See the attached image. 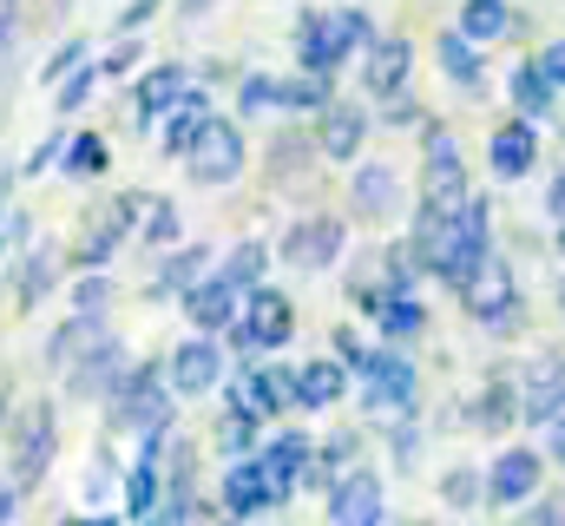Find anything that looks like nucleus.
I'll list each match as a JSON object with an SVG mask.
<instances>
[{
	"label": "nucleus",
	"mask_w": 565,
	"mask_h": 526,
	"mask_svg": "<svg viewBox=\"0 0 565 526\" xmlns=\"http://www.w3.org/2000/svg\"><path fill=\"white\" fill-rule=\"evenodd\" d=\"M349 198H355V211L362 218H395L402 211V178H395V165H355V185H349Z\"/></svg>",
	"instance_id": "obj_20"
},
{
	"label": "nucleus",
	"mask_w": 565,
	"mask_h": 526,
	"mask_svg": "<svg viewBox=\"0 0 565 526\" xmlns=\"http://www.w3.org/2000/svg\"><path fill=\"white\" fill-rule=\"evenodd\" d=\"M139 231H145V244H178V204H145V218H139Z\"/></svg>",
	"instance_id": "obj_41"
},
{
	"label": "nucleus",
	"mask_w": 565,
	"mask_h": 526,
	"mask_svg": "<svg viewBox=\"0 0 565 526\" xmlns=\"http://www.w3.org/2000/svg\"><path fill=\"white\" fill-rule=\"evenodd\" d=\"M289 336H296V309H289V296H282V290H264V283H250L244 303H237L231 343H237L244 356H257V349H282Z\"/></svg>",
	"instance_id": "obj_3"
},
{
	"label": "nucleus",
	"mask_w": 565,
	"mask_h": 526,
	"mask_svg": "<svg viewBox=\"0 0 565 526\" xmlns=\"http://www.w3.org/2000/svg\"><path fill=\"white\" fill-rule=\"evenodd\" d=\"M540 481H546V461H540L533 448H507V454L493 461V474H487V501H493V507H520V501L540 494Z\"/></svg>",
	"instance_id": "obj_13"
},
{
	"label": "nucleus",
	"mask_w": 565,
	"mask_h": 526,
	"mask_svg": "<svg viewBox=\"0 0 565 526\" xmlns=\"http://www.w3.org/2000/svg\"><path fill=\"white\" fill-rule=\"evenodd\" d=\"M204 263H211V251H198V244H184L178 257H164V270L151 276V296H178V290H191V283L204 276Z\"/></svg>",
	"instance_id": "obj_35"
},
{
	"label": "nucleus",
	"mask_w": 565,
	"mask_h": 526,
	"mask_svg": "<svg viewBox=\"0 0 565 526\" xmlns=\"http://www.w3.org/2000/svg\"><path fill=\"white\" fill-rule=\"evenodd\" d=\"M264 263H270V251L250 238V244H237V251L224 257V270H217V276H224L231 290H250V283H264Z\"/></svg>",
	"instance_id": "obj_37"
},
{
	"label": "nucleus",
	"mask_w": 565,
	"mask_h": 526,
	"mask_svg": "<svg viewBox=\"0 0 565 526\" xmlns=\"http://www.w3.org/2000/svg\"><path fill=\"white\" fill-rule=\"evenodd\" d=\"M362 138H369V113L362 106H349V99H329L322 113H316V151L322 158H355L362 151Z\"/></svg>",
	"instance_id": "obj_17"
},
{
	"label": "nucleus",
	"mask_w": 565,
	"mask_h": 526,
	"mask_svg": "<svg viewBox=\"0 0 565 526\" xmlns=\"http://www.w3.org/2000/svg\"><path fill=\"white\" fill-rule=\"evenodd\" d=\"M237 113H277V80L270 73H250L237 86Z\"/></svg>",
	"instance_id": "obj_42"
},
{
	"label": "nucleus",
	"mask_w": 565,
	"mask_h": 526,
	"mask_svg": "<svg viewBox=\"0 0 565 526\" xmlns=\"http://www.w3.org/2000/svg\"><path fill=\"white\" fill-rule=\"evenodd\" d=\"M546 218H553V224H565V171L546 185Z\"/></svg>",
	"instance_id": "obj_50"
},
{
	"label": "nucleus",
	"mask_w": 565,
	"mask_h": 526,
	"mask_svg": "<svg viewBox=\"0 0 565 526\" xmlns=\"http://www.w3.org/2000/svg\"><path fill=\"white\" fill-rule=\"evenodd\" d=\"M164 382H171V394H211L217 382H224V349L198 329L191 343H178V349H171Z\"/></svg>",
	"instance_id": "obj_9"
},
{
	"label": "nucleus",
	"mask_w": 565,
	"mask_h": 526,
	"mask_svg": "<svg viewBox=\"0 0 565 526\" xmlns=\"http://www.w3.org/2000/svg\"><path fill=\"white\" fill-rule=\"evenodd\" d=\"M113 401V421L132 428V434H171V382L145 362V369H126V382L106 394Z\"/></svg>",
	"instance_id": "obj_5"
},
{
	"label": "nucleus",
	"mask_w": 565,
	"mask_h": 526,
	"mask_svg": "<svg viewBox=\"0 0 565 526\" xmlns=\"http://www.w3.org/2000/svg\"><path fill=\"white\" fill-rule=\"evenodd\" d=\"M151 13H158V0H132V7H126V13H119V33H132V27H145V20H151Z\"/></svg>",
	"instance_id": "obj_49"
},
{
	"label": "nucleus",
	"mask_w": 565,
	"mask_h": 526,
	"mask_svg": "<svg viewBox=\"0 0 565 526\" xmlns=\"http://www.w3.org/2000/svg\"><path fill=\"white\" fill-rule=\"evenodd\" d=\"M53 283H60V251H53V244H33V251L20 257V290H13L20 309H40Z\"/></svg>",
	"instance_id": "obj_27"
},
{
	"label": "nucleus",
	"mask_w": 565,
	"mask_h": 526,
	"mask_svg": "<svg viewBox=\"0 0 565 526\" xmlns=\"http://www.w3.org/2000/svg\"><path fill=\"white\" fill-rule=\"evenodd\" d=\"M309 454H316V448H309V434H277V441L257 454V461H264V474H270V487H277V507L296 494V487H302V474H309Z\"/></svg>",
	"instance_id": "obj_19"
},
{
	"label": "nucleus",
	"mask_w": 565,
	"mask_h": 526,
	"mask_svg": "<svg viewBox=\"0 0 565 526\" xmlns=\"http://www.w3.org/2000/svg\"><path fill=\"white\" fill-rule=\"evenodd\" d=\"M355 376H362V408H375V414H408L415 408V389H422V376H415V362L402 356V349H369L362 362H355Z\"/></svg>",
	"instance_id": "obj_7"
},
{
	"label": "nucleus",
	"mask_w": 565,
	"mask_h": 526,
	"mask_svg": "<svg viewBox=\"0 0 565 526\" xmlns=\"http://www.w3.org/2000/svg\"><path fill=\"white\" fill-rule=\"evenodd\" d=\"M342 389H349V369L329 356L296 369V408H329V401H342Z\"/></svg>",
	"instance_id": "obj_26"
},
{
	"label": "nucleus",
	"mask_w": 565,
	"mask_h": 526,
	"mask_svg": "<svg viewBox=\"0 0 565 526\" xmlns=\"http://www.w3.org/2000/svg\"><path fill=\"white\" fill-rule=\"evenodd\" d=\"M20 33V0H0V66H7V46Z\"/></svg>",
	"instance_id": "obj_45"
},
{
	"label": "nucleus",
	"mask_w": 565,
	"mask_h": 526,
	"mask_svg": "<svg viewBox=\"0 0 565 526\" xmlns=\"http://www.w3.org/2000/svg\"><path fill=\"white\" fill-rule=\"evenodd\" d=\"M559 257H565V224H559Z\"/></svg>",
	"instance_id": "obj_51"
},
{
	"label": "nucleus",
	"mask_w": 565,
	"mask_h": 526,
	"mask_svg": "<svg viewBox=\"0 0 565 526\" xmlns=\"http://www.w3.org/2000/svg\"><path fill=\"white\" fill-rule=\"evenodd\" d=\"M565 408V362H540L520 382V421H546Z\"/></svg>",
	"instance_id": "obj_25"
},
{
	"label": "nucleus",
	"mask_w": 565,
	"mask_h": 526,
	"mask_svg": "<svg viewBox=\"0 0 565 526\" xmlns=\"http://www.w3.org/2000/svg\"><path fill=\"white\" fill-rule=\"evenodd\" d=\"M440 501H447V507H480V501H487V481H480L473 467H447V474H440Z\"/></svg>",
	"instance_id": "obj_38"
},
{
	"label": "nucleus",
	"mask_w": 565,
	"mask_h": 526,
	"mask_svg": "<svg viewBox=\"0 0 565 526\" xmlns=\"http://www.w3.org/2000/svg\"><path fill=\"white\" fill-rule=\"evenodd\" d=\"M408 66H415V46L395 33V40H369V60H362V86L375 93V99H388V93H402L408 86Z\"/></svg>",
	"instance_id": "obj_18"
},
{
	"label": "nucleus",
	"mask_w": 565,
	"mask_h": 526,
	"mask_svg": "<svg viewBox=\"0 0 565 526\" xmlns=\"http://www.w3.org/2000/svg\"><path fill=\"white\" fill-rule=\"evenodd\" d=\"M434 53H440V73H447L454 86H480V53H473V40H467L460 27H454V33H440V46H434Z\"/></svg>",
	"instance_id": "obj_33"
},
{
	"label": "nucleus",
	"mask_w": 565,
	"mask_h": 526,
	"mask_svg": "<svg viewBox=\"0 0 565 526\" xmlns=\"http://www.w3.org/2000/svg\"><path fill=\"white\" fill-rule=\"evenodd\" d=\"M454 290H460V309H467L473 323H487V329H513V323H520V283H513V263L507 257L480 251L473 270H467Z\"/></svg>",
	"instance_id": "obj_2"
},
{
	"label": "nucleus",
	"mask_w": 565,
	"mask_h": 526,
	"mask_svg": "<svg viewBox=\"0 0 565 526\" xmlns=\"http://www.w3.org/2000/svg\"><path fill=\"white\" fill-rule=\"evenodd\" d=\"M540 428H546V448H553V461L565 467V408H559V414H546Z\"/></svg>",
	"instance_id": "obj_47"
},
{
	"label": "nucleus",
	"mask_w": 565,
	"mask_h": 526,
	"mask_svg": "<svg viewBox=\"0 0 565 526\" xmlns=\"http://www.w3.org/2000/svg\"><path fill=\"white\" fill-rule=\"evenodd\" d=\"M507 27H513V7H507V0H467V7H460V33H467L473 46H480V40H500Z\"/></svg>",
	"instance_id": "obj_34"
},
{
	"label": "nucleus",
	"mask_w": 565,
	"mask_h": 526,
	"mask_svg": "<svg viewBox=\"0 0 565 526\" xmlns=\"http://www.w3.org/2000/svg\"><path fill=\"white\" fill-rule=\"evenodd\" d=\"M184 86H191V80H184V66H151L139 86H132V119H139V126H158V119H164V106H171Z\"/></svg>",
	"instance_id": "obj_24"
},
{
	"label": "nucleus",
	"mask_w": 565,
	"mask_h": 526,
	"mask_svg": "<svg viewBox=\"0 0 565 526\" xmlns=\"http://www.w3.org/2000/svg\"><path fill=\"white\" fill-rule=\"evenodd\" d=\"M231 394H244V401L270 421V414H282V408H296V369H244Z\"/></svg>",
	"instance_id": "obj_22"
},
{
	"label": "nucleus",
	"mask_w": 565,
	"mask_h": 526,
	"mask_svg": "<svg viewBox=\"0 0 565 526\" xmlns=\"http://www.w3.org/2000/svg\"><path fill=\"white\" fill-rule=\"evenodd\" d=\"M73 66H86V40H66V46H60V53H46V66H40V80H46V86H53V80H66V73H73Z\"/></svg>",
	"instance_id": "obj_43"
},
{
	"label": "nucleus",
	"mask_w": 565,
	"mask_h": 526,
	"mask_svg": "<svg viewBox=\"0 0 565 526\" xmlns=\"http://www.w3.org/2000/svg\"><path fill=\"white\" fill-rule=\"evenodd\" d=\"M73 309H86V316H99V309H113V276H99V270H86V276L73 283Z\"/></svg>",
	"instance_id": "obj_40"
},
{
	"label": "nucleus",
	"mask_w": 565,
	"mask_h": 526,
	"mask_svg": "<svg viewBox=\"0 0 565 526\" xmlns=\"http://www.w3.org/2000/svg\"><path fill=\"white\" fill-rule=\"evenodd\" d=\"M178 296H184L191 329H204V336L231 329V323H237V303H244V290H231L224 276H198V283H191V290H178Z\"/></svg>",
	"instance_id": "obj_15"
},
{
	"label": "nucleus",
	"mask_w": 565,
	"mask_h": 526,
	"mask_svg": "<svg viewBox=\"0 0 565 526\" xmlns=\"http://www.w3.org/2000/svg\"><path fill=\"white\" fill-rule=\"evenodd\" d=\"M559 309H565V283H559Z\"/></svg>",
	"instance_id": "obj_52"
},
{
	"label": "nucleus",
	"mask_w": 565,
	"mask_h": 526,
	"mask_svg": "<svg viewBox=\"0 0 565 526\" xmlns=\"http://www.w3.org/2000/svg\"><path fill=\"white\" fill-rule=\"evenodd\" d=\"M553 99H559V86L540 73V60L513 66V106H520V119H553Z\"/></svg>",
	"instance_id": "obj_29"
},
{
	"label": "nucleus",
	"mask_w": 565,
	"mask_h": 526,
	"mask_svg": "<svg viewBox=\"0 0 565 526\" xmlns=\"http://www.w3.org/2000/svg\"><path fill=\"white\" fill-rule=\"evenodd\" d=\"M540 73H546V80H553V86L565 93V40H553V46L540 53Z\"/></svg>",
	"instance_id": "obj_46"
},
{
	"label": "nucleus",
	"mask_w": 565,
	"mask_h": 526,
	"mask_svg": "<svg viewBox=\"0 0 565 526\" xmlns=\"http://www.w3.org/2000/svg\"><path fill=\"white\" fill-rule=\"evenodd\" d=\"M224 514H237V520H257V514H270L277 507V487H270V474H264V461H250V454H237L231 461V474H224Z\"/></svg>",
	"instance_id": "obj_14"
},
{
	"label": "nucleus",
	"mask_w": 565,
	"mask_h": 526,
	"mask_svg": "<svg viewBox=\"0 0 565 526\" xmlns=\"http://www.w3.org/2000/svg\"><path fill=\"white\" fill-rule=\"evenodd\" d=\"M487 165H493V178H526L533 165H540V132H533V119H507V126H493V138H487Z\"/></svg>",
	"instance_id": "obj_16"
},
{
	"label": "nucleus",
	"mask_w": 565,
	"mask_h": 526,
	"mask_svg": "<svg viewBox=\"0 0 565 526\" xmlns=\"http://www.w3.org/2000/svg\"><path fill=\"white\" fill-rule=\"evenodd\" d=\"M164 454H139L132 467H126V514L132 520H151V507H158V494H164V467H158Z\"/></svg>",
	"instance_id": "obj_28"
},
{
	"label": "nucleus",
	"mask_w": 565,
	"mask_h": 526,
	"mask_svg": "<svg viewBox=\"0 0 565 526\" xmlns=\"http://www.w3.org/2000/svg\"><path fill=\"white\" fill-rule=\"evenodd\" d=\"M53 448H60V428H53V401H33L20 421H13V454H7V474L20 494L40 487V474L53 467Z\"/></svg>",
	"instance_id": "obj_6"
},
{
	"label": "nucleus",
	"mask_w": 565,
	"mask_h": 526,
	"mask_svg": "<svg viewBox=\"0 0 565 526\" xmlns=\"http://www.w3.org/2000/svg\"><path fill=\"white\" fill-rule=\"evenodd\" d=\"M99 80H106L99 66H73V73L60 80V106H53V113H79V106L93 99V86H99Z\"/></svg>",
	"instance_id": "obj_39"
},
{
	"label": "nucleus",
	"mask_w": 565,
	"mask_h": 526,
	"mask_svg": "<svg viewBox=\"0 0 565 526\" xmlns=\"http://www.w3.org/2000/svg\"><path fill=\"white\" fill-rule=\"evenodd\" d=\"M126 369H132V356H126V343H113V336H99L73 369H66V389L86 394V401H106V394L126 382Z\"/></svg>",
	"instance_id": "obj_11"
},
{
	"label": "nucleus",
	"mask_w": 565,
	"mask_h": 526,
	"mask_svg": "<svg viewBox=\"0 0 565 526\" xmlns=\"http://www.w3.org/2000/svg\"><path fill=\"white\" fill-rule=\"evenodd\" d=\"M335 93H329V73H296V80H277V106L282 113H322Z\"/></svg>",
	"instance_id": "obj_32"
},
{
	"label": "nucleus",
	"mask_w": 565,
	"mask_h": 526,
	"mask_svg": "<svg viewBox=\"0 0 565 526\" xmlns=\"http://www.w3.org/2000/svg\"><path fill=\"white\" fill-rule=\"evenodd\" d=\"M99 336H106V316H86V309H79V316H66V323L53 329V343H46V369H60V376H66V369L99 343Z\"/></svg>",
	"instance_id": "obj_23"
},
{
	"label": "nucleus",
	"mask_w": 565,
	"mask_h": 526,
	"mask_svg": "<svg viewBox=\"0 0 565 526\" xmlns=\"http://www.w3.org/2000/svg\"><path fill=\"white\" fill-rule=\"evenodd\" d=\"M329 520L335 526H375L382 520V474L369 467H349L329 481Z\"/></svg>",
	"instance_id": "obj_12"
},
{
	"label": "nucleus",
	"mask_w": 565,
	"mask_h": 526,
	"mask_svg": "<svg viewBox=\"0 0 565 526\" xmlns=\"http://www.w3.org/2000/svg\"><path fill=\"white\" fill-rule=\"evenodd\" d=\"M184 171H191L198 185H231V178L244 171V132L211 113V119L198 126V138L184 145Z\"/></svg>",
	"instance_id": "obj_8"
},
{
	"label": "nucleus",
	"mask_w": 565,
	"mask_h": 526,
	"mask_svg": "<svg viewBox=\"0 0 565 526\" xmlns=\"http://www.w3.org/2000/svg\"><path fill=\"white\" fill-rule=\"evenodd\" d=\"M382 119H388V126H415L422 113H415V99H408V93H388V106H382Z\"/></svg>",
	"instance_id": "obj_44"
},
{
	"label": "nucleus",
	"mask_w": 565,
	"mask_h": 526,
	"mask_svg": "<svg viewBox=\"0 0 565 526\" xmlns=\"http://www.w3.org/2000/svg\"><path fill=\"white\" fill-rule=\"evenodd\" d=\"M342 218H296L289 231H282V263H296V270H329V263L342 257Z\"/></svg>",
	"instance_id": "obj_10"
},
{
	"label": "nucleus",
	"mask_w": 565,
	"mask_h": 526,
	"mask_svg": "<svg viewBox=\"0 0 565 526\" xmlns=\"http://www.w3.org/2000/svg\"><path fill=\"white\" fill-rule=\"evenodd\" d=\"M257 421H264V414H257L244 394H231V408H224V421H217V448H224V454H250V448H257Z\"/></svg>",
	"instance_id": "obj_31"
},
{
	"label": "nucleus",
	"mask_w": 565,
	"mask_h": 526,
	"mask_svg": "<svg viewBox=\"0 0 565 526\" xmlns=\"http://www.w3.org/2000/svg\"><path fill=\"white\" fill-rule=\"evenodd\" d=\"M520 421V382H507V376H493L480 401H473V428H487V434H500V428H513Z\"/></svg>",
	"instance_id": "obj_30"
},
{
	"label": "nucleus",
	"mask_w": 565,
	"mask_h": 526,
	"mask_svg": "<svg viewBox=\"0 0 565 526\" xmlns=\"http://www.w3.org/2000/svg\"><path fill=\"white\" fill-rule=\"evenodd\" d=\"M204 119H211V99H204L198 86H184V93L164 106V119H158V145H164L171 158H184V145L198 138V126H204Z\"/></svg>",
	"instance_id": "obj_21"
},
{
	"label": "nucleus",
	"mask_w": 565,
	"mask_h": 526,
	"mask_svg": "<svg viewBox=\"0 0 565 526\" xmlns=\"http://www.w3.org/2000/svg\"><path fill=\"white\" fill-rule=\"evenodd\" d=\"M369 40H375V27H369L362 7H329V13H302L296 20V60H302V73H329L335 80V66L349 53H362Z\"/></svg>",
	"instance_id": "obj_1"
},
{
	"label": "nucleus",
	"mask_w": 565,
	"mask_h": 526,
	"mask_svg": "<svg viewBox=\"0 0 565 526\" xmlns=\"http://www.w3.org/2000/svg\"><path fill=\"white\" fill-rule=\"evenodd\" d=\"M473 191H467V165H460V145L447 126L422 132V211H460Z\"/></svg>",
	"instance_id": "obj_4"
},
{
	"label": "nucleus",
	"mask_w": 565,
	"mask_h": 526,
	"mask_svg": "<svg viewBox=\"0 0 565 526\" xmlns=\"http://www.w3.org/2000/svg\"><path fill=\"white\" fill-rule=\"evenodd\" d=\"M132 66H139V46L126 40V46H113V53H106V66H99V73H132Z\"/></svg>",
	"instance_id": "obj_48"
},
{
	"label": "nucleus",
	"mask_w": 565,
	"mask_h": 526,
	"mask_svg": "<svg viewBox=\"0 0 565 526\" xmlns=\"http://www.w3.org/2000/svg\"><path fill=\"white\" fill-rule=\"evenodd\" d=\"M60 165H66L73 178H99V171H106V138H99V132H79V138H66Z\"/></svg>",
	"instance_id": "obj_36"
}]
</instances>
